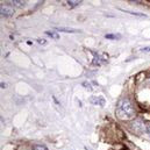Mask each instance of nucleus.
I'll return each mask as SVG.
<instances>
[{"label": "nucleus", "instance_id": "nucleus-1", "mask_svg": "<svg viewBox=\"0 0 150 150\" xmlns=\"http://www.w3.org/2000/svg\"><path fill=\"white\" fill-rule=\"evenodd\" d=\"M116 116L121 120H130L135 116V110L128 98H122L116 105Z\"/></svg>", "mask_w": 150, "mask_h": 150}, {"label": "nucleus", "instance_id": "nucleus-2", "mask_svg": "<svg viewBox=\"0 0 150 150\" xmlns=\"http://www.w3.org/2000/svg\"><path fill=\"white\" fill-rule=\"evenodd\" d=\"M93 61H92V64L93 65H97V67H100L103 64H105L107 62V58L108 56L106 54H100V52H93Z\"/></svg>", "mask_w": 150, "mask_h": 150}, {"label": "nucleus", "instance_id": "nucleus-3", "mask_svg": "<svg viewBox=\"0 0 150 150\" xmlns=\"http://www.w3.org/2000/svg\"><path fill=\"white\" fill-rule=\"evenodd\" d=\"M90 101H91L92 105H96V106L97 105L98 106H104L106 104V100H105V98L103 96H94V97H92L90 99Z\"/></svg>", "mask_w": 150, "mask_h": 150}, {"label": "nucleus", "instance_id": "nucleus-4", "mask_svg": "<svg viewBox=\"0 0 150 150\" xmlns=\"http://www.w3.org/2000/svg\"><path fill=\"white\" fill-rule=\"evenodd\" d=\"M14 14V9L12 8V7H9V6H1V15L2 16H12Z\"/></svg>", "mask_w": 150, "mask_h": 150}, {"label": "nucleus", "instance_id": "nucleus-5", "mask_svg": "<svg viewBox=\"0 0 150 150\" xmlns=\"http://www.w3.org/2000/svg\"><path fill=\"white\" fill-rule=\"evenodd\" d=\"M56 30H59V32H65V33H77V32H79V30H77V29H71V28H56Z\"/></svg>", "mask_w": 150, "mask_h": 150}, {"label": "nucleus", "instance_id": "nucleus-6", "mask_svg": "<svg viewBox=\"0 0 150 150\" xmlns=\"http://www.w3.org/2000/svg\"><path fill=\"white\" fill-rule=\"evenodd\" d=\"M45 34H47L48 36H50V38H55V40H57V38H59V35H58V34H56L55 32H45Z\"/></svg>", "mask_w": 150, "mask_h": 150}, {"label": "nucleus", "instance_id": "nucleus-7", "mask_svg": "<svg viewBox=\"0 0 150 150\" xmlns=\"http://www.w3.org/2000/svg\"><path fill=\"white\" fill-rule=\"evenodd\" d=\"M12 2H13V5H15V6H18V7L25 6V1H18V0H15V1H12Z\"/></svg>", "mask_w": 150, "mask_h": 150}, {"label": "nucleus", "instance_id": "nucleus-8", "mask_svg": "<svg viewBox=\"0 0 150 150\" xmlns=\"http://www.w3.org/2000/svg\"><path fill=\"white\" fill-rule=\"evenodd\" d=\"M121 38V35H119V34H116V35H114V34L106 35V38Z\"/></svg>", "mask_w": 150, "mask_h": 150}, {"label": "nucleus", "instance_id": "nucleus-9", "mask_svg": "<svg viewBox=\"0 0 150 150\" xmlns=\"http://www.w3.org/2000/svg\"><path fill=\"white\" fill-rule=\"evenodd\" d=\"M79 2H80V1H68V5H69L70 7H74V6H78Z\"/></svg>", "mask_w": 150, "mask_h": 150}, {"label": "nucleus", "instance_id": "nucleus-10", "mask_svg": "<svg viewBox=\"0 0 150 150\" xmlns=\"http://www.w3.org/2000/svg\"><path fill=\"white\" fill-rule=\"evenodd\" d=\"M35 150H48L44 146H35V148H34Z\"/></svg>", "mask_w": 150, "mask_h": 150}, {"label": "nucleus", "instance_id": "nucleus-11", "mask_svg": "<svg viewBox=\"0 0 150 150\" xmlns=\"http://www.w3.org/2000/svg\"><path fill=\"white\" fill-rule=\"evenodd\" d=\"M141 51H143V52H150V47H147V48H142V49H141Z\"/></svg>", "mask_w": 150, "mask_h": 150}, {"label": "nucleus", "instance_id": "nucleus-12", "mask_svg": "<svg viewBox=\"0 0 150 150\" xmlns=\"http://www.w3.org/2000/svg\"><path fill=\"white\" fill-rule=\"evenodd\" d=\"M147 129H148V132H149V134H150V123L147 126Z\"/></svg>", "mask_w": 150, "mask_h": 150}]
</instances>
